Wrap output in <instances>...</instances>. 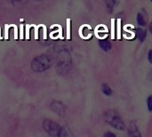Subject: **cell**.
<instances>
[{"instance_id":"obj_1","label":"cell","mask_w":152,"mask_h":137,"mask_svg":"<svg viewBox=\"0 0 152 137\" xmlns=\"http://www.w3.org/2000/svg\"><path fill=\"white\" fill-rule=\"evenodd\" d=\"M104 119L105 121L110 125L112 127H114L115 129L118 130H125L126 128V125L124 123V121L122 120L119 113L115 111V110H109L107 111L104 115Z\"/></svg>"},{"instance_id":"obj_2","label":"cell","mask_w":152,"mask_h":137,"mask_svg":"<svg viewBox=\"0 0 152 137\" xmlns=\"http://www.w3.org/2000/svg\"><path fill=\"white\" fill-rule=\"evenodd\" d=\"M43 127L52 137H59L61 126L55 121L45 119L43 121Z\"/></svg>"},{"instance_id":"obj_3","label":"cell","mask_w":152,"mask_h":137,"mask_svg":"<svg viewBox=\"0 0 152 137\" xmlns=\"http://www.w3.org/2000/svg\"><path fill=\"white\" fill-rule=\"evenodd\" d=\"M51 109H52L53 111H54L55 113L60 114V115H61V114H63V113L65 112V111H66L65 105H64L62 103L59 102V101H54V102H53L52 104H51Z\"/></svg>"},{"instance_id":"obj_4","label":"cell","mask_w":152,"mask_h":137,"mask_svg":"<svg viewBox=\"0 0 152 137\" xmlns=\"http://www.w3.org/2000/svg\"><path fill=\"white\" fill-rule=\"evenodd\" d=\"M128 136L129 137H142V135L134 123H131L128 128Z\"/></svg>"},{"instance_id":"obj_5","label":"cell","mask_w":152,"mask_h":137,"mask_svg":"<svg viewBox=\"0 0 152 137\" xmlns=\"http://www.w3.org/2000/svg\"><path fill=\"white\" fill-rule=\"evenodd\" d=\"M59 137H73V135H72V132L69 130V127H61L60 134H59Z\"/></svg>"},{"instance_id":"obj_6","label":"cell","mask_w":152,"mask_h":137,"mask_svg":"<svg viewBox=\"0 0 152 137\" xmlns=\"http://www.w3.org/2000/svg\"><path fill=\"white\" fill-rule=\"evenodd\" d=\"M137 37L140 41H144V39L147 37V33L146 30H144L143 29H137Z\"/></svg>"},{"instance_id":"obj_7","label":"cell","mask_w":152,"mask_h":137,"mask_svg":"<svg viewBox=\"0 0 152 137\" xmlns=\"http://www.w3.org/2000/svg\"><path fill=\"white\" fill-rule=\"evenodd\" d=\"M100 45L102 46V48L105 51H109L110 48H111V45L110 43L108 41V40H105V39H102L101 42H100Z\"/></svg>"},{"instance_id":"obj_8","label":"cell","mask_w":152,"mask_h":137,"mask_svg":"<svg viewBox=\"0 0 152 137\" xmlns=\"http://www.w3.org/2000/svg\"><path fill=\"white\" fill-rule=\"evenodd\" d=\"M137 23L140 26H145L146 25V19L142 13L137 14Z\"/></svg>"},{"instance_id":"obj_9","label":"cell","mask_w":152,"mask_h":137,"mask_svg":"<svg viewBox=\"0 0 152 137\" xmlns=\"http://www.w3.org/2000/svg\"><path fill=\"white\" fill-rule=\"evenodd\" d=\"M102 92H103V94L104 95H110L111 94H112V90H111V88H110V86H109L108 85H106V84H104L103 86H102Z\"/></svg>"},{"instance_id":"obj_10","label":"cell","mask_w":152,"mask_h":137,"mask_svg":"<svg viewBox=\"0 0 152 137\" xmlns=\"http://www.w3.org/2000/svg\"><path fill=\"white\" fill-rule=\"evenodd\" d=\"M70 38V19H67V39Z\"/></svg>"},{"instance_id":"obj_11","label":"cell","mask_w":152,"mask_h":137,"mask_svg":"<svg viewBox=\"0 0 152 137\" xmlns=\"http://www.w3.org/2000/svg\"><path fill=\"white\" fill-rule=\"evenodd\" d=\"M147 105H148V109L150 111H152V95L149 96L148 100H147Z\"/></svg>"},{"instance_id":"obj_12","label":"cell","mask_w":152,"mask_h":137,"mask_svg":"<svg viewBox=\"0 0 152 137\" xmlns=\"http://www.w3.org/2000/svg\"><path fill=\"white\" fill-rule=\"evenodd\" d=\"M55 26H57L58 28H59V36L57 37V38H62V28H61V25H59V24H54Z\"/></svg>"},{"instance_id":"obj_13","label":"cell","mask_w":152,"mask_h":137,"mask_svg":"<svg viewBox=\"0 0 152 137\" xmlns=\"http://www.w3.org/2000/svg\"><path fill=\"white\" fill-rule=\"evenodd\" d=\"M41 26H42V24H40V25H38V26H35V25H34V27H35V38H36V39L38 38V29H39Z\"/></svg>"},{"instance_id":"obj_14","label":"cell","mask_w":152,"mask_h":137,"mask_svg":"<svg viewBox=\"0 0 152 137\" xmlns=\"http://www.w3.org/2000/svg\"><path fill=\"white\" fill-rule=\"evenodd\" d=\"M11 27V25H5V27H4V38L5 39H8V29H9V28Z\"/></svg>"},{"instance_id":"obj_15","label":"cell","mask_w":152,"mask_h":137,"mask_svg":"<svg viewBox=\"0 0 152 137\" xmlns=\"http://www.w3.org/2000/svg\"><path fill=\"white\" fill-rule=\"evenodd\" d=\"M31 25H26V39H29V29Z\"/></svg>"},{"instance_id":"obj_16","label":"cell","mask_w":152,"mask_h":137,"mask_svg":"<svg viewBox=\"0 0 152 137\" xmlns=\"http://www.w3.org/2000/svg\"><path fill=\"white\" fill-rule=\"evenodd\" d=\"M103 137H116V135L111 133V132H107V133L104 134Z\"/></svg>"},{"instance_id":"obj_17","label":"cell","mask_w":152,"mask_h":137,"mask_svg":"<svg viewBox=\"0 0 152 137\" xmlns=\"http://www.w3.org/2000/svg\"><path fill=\"white\" fill-rule=\"evenodd\" d=\"M20 39L23 38V25L22 24H20Z\"/></svg>"},{"instance_id":"obj_18","label":"cell","mask_w":152,"mask_h":137,"mask_svg":"<svg viewBox=\"0 0 152 137\" xmlns=\"http://www.w3.org/2000/svg\"><path fill=\"white\" fill-rule=\"evenodd\" d=\"M42 27L44 29V39H46V37H47V36H46V27L44 24H42Z\"/></svg>"},{"instance_id":"obj_19","label":"cell","mask_w":152,"mask_h":137,"mask_svg":"<svg viewBox=\"0 0 152 137\" xmlns=\"http://www.w3.org/2000/svg\"><path fill=\"white\" fill-rule=\"evenodd\" d=\"M148 59H149L150 62H151V63H152V49H151V50H150V52H149Z\"/></svg>"},{"instance_id":"obj_20","label":"cell","mask_w":152,"mask_h":137,"mask_svg":"<svg viewBox=\"0 0 152 137\" xmlns=\"http://www.w3.org/2000/svg\"><path fill=\"white\" fill-rule=\"evenodd\" d=\"M18 37H17V26L14 25V38L16 39Z\"/></svg>"},{"instance_id":"obj_21","label":"cell","mask_w":152,"mask_h":137,"mask_svg":"<svg viewBox=\"0 0 152 137\" xmlns=\"http://www.w3.org/2000/svg\"><path fill=\"white\" fill-rule=\"evenodd\" d=\"M150 30H151V32L152 33V21H151V23H150Z\"/></svg>"},{"instance_id":"obj_22","label":"cell","mask_w":152,"mask_h":137,"mask_svg":"<svg viewBox=\"0 0 152 137\" xmlns=\"http://www.w3.org/2000/svg\"><path fill=\"white\" fill-rule=\"evenodd\" d=\"M151 2H152V0H151Z\"/></svg>"}]
</instances>
